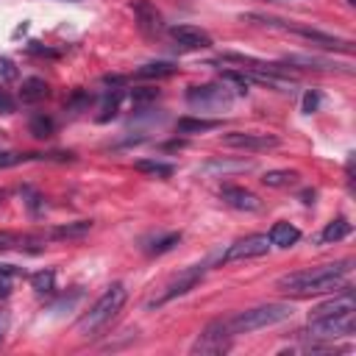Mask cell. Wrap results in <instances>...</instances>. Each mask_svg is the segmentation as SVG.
I'll return each mask as SVG.
<instances>
[{"instance_id": "4316f807", "label": "cell", "mask_w": 356, "mask_h": 356, "mask_svg": "<svg viewBox=\"0 0 356 356\" xmlns=\"http://www.w3.org/2000/svg\"><path fill=\"white\" fill-rule=\"evenodd\" d=\"M286 64H300V67H314V70H337L339 67V64L325 61V58H317V56H289Z\"/></svg>"}, {"instance_id": "d4e9b609", "label": "cell", "mask_w": 356, "mask_h": 356, "mask_svg": "<svg viewBox=\"0 0 356 356\" xmlns=\"http://www.w3.org/2000/svg\"><path fill=\"white\" fill-rule=\"evenodd\" d=\"M120 97H122V92H111V95H106L103 97V103H100V114L95 117L97 122H108V120H114L117 117V111H120Z\"/></svg>"}, {"instance_id": "f1b7e54d", "label": "cell", "mask_w": 356, "mask_h": 356, "mask_svg": "<svg viewBox=\"0 0 356 356\" xmlns=\"http://www.w3.org/2000/svg\"><path fill=\"white\" fill-rule=\"evenodd\" d=\"M19 78V70H17V64L11 61V58H3L0 56V86H8V83H14Z\"/></svg>"}, {"instance_id": "4fadbf2b", "label": "cell", "mask_w": 356, "mask_h": 356, "mask_svg": "<svg viewBox=\"0 0 356 356\" xmlns=\"http://www.w3.org/2000/svg\"><path fill=\"white\" fill-rule=\"evenodd\" d=\"M220 197L225 206L236 209V211H259L261 209V200L256 192L245 189V186H222L220 189Z\"/></svg>"}, {"instance_id": "7c38bea8", "label": "cell", "mask_w": 356, "mask_h": 356, "mask_svg": "<svg viewBox=\"0 0 356 356\" xmlns=\"http://www.w3.org/2000/svg\"><path fill=\"white\" fill-rule=\"evenodd\" d=\"M345 312H356V298H353L350 286L339 289L331 300H325V303H320L317 309H312V312H309V320H317V317H334V314H345Z\"/></svg>"}, {"instance_id": "ffe728a7", "label": "cell", "mask_w": 356, "mask_h": 356, "mask_svg": "<svg viewBox=\"0 0 356 356\" xmlns=\"http://www.w3.org/2000/svg\"><path fill=\"white\" fill-rule=\"evenodd\" d=\"M298 170H270V172H264L261 175V181H264V186H273V189H281V186H292V184H298Z\"/></svg>"}, {"instance_id": "7a4b0ae2", "label": "cell", "mask_w": 356, "mask_h": 356, "mask_svg": "<svg viewBox=\"0 0 356 356\" xmlns=\"http://www.w3.org/2000/svg\"><path fill=\"white\" fill-rule=\"evenodd\" d=\"M125 298H128V289H125V284H111L95 303H92V309L78 320V331L83 334V337H95L100 328H106L114 317H117V312L122 309V303H125Z\"/></svg>"}, {"instance_id": "277c9868", "label": "cell", "mask_w": 356, "mask_h": 356, "mask_svg": "<svg viewBox=\"0 0 356 356\" xmlns=\"http://www.w3.org/2000/svg\"><path fill=\"white\" fill-rule=\"evenodd\" d=\"M248 19H256L261 25H270V28H278V31H286V33H295L317 47H325V50H339V53H350L353 50V42L348 39H337L331 33H323L317 28H306V25H292V22H284V19H275V17H264V14H248Z\"/></svg>"}, {"instance_id": "ac0fdd59", "label": "cell", "mask_w": 356, "mask_h": 356, "mask_svg": "<svg viewBox=\"0 0 356 356\" xmlns=\"http://www.w3.org/2000/svg\"><path fill=\"white\" fill-rule=\"evenodd\" d=\"M47 92H50V86L42 78H25L19 86V100L22 103H39L47 97Z\"/></svg>"}, {"instance_id": "7402d4cb", "label": "cell", "mask_w": 356, "mask_h": 356, "mask_svg": "<svg viewBox=\"0 0 356 356\" xmlns=\"http://www.w3.org/2000/svg\"><path fill=\"white\" fill-rule=\"evenodd\" d=\"M348 234H350V222H348L345 217H337V220H331V222L323 228L320 239H323V242H339V239H345Z\"/></svg>"}, {"instance_id": "ba28073f", "label": "cell", "mask_w": 356, "mask_h": 356, "mask_svg": "<svg viewBox=\"0 0 356 356\" xmlns=\"http://www.w3.org/2000/svg\"><path fill=\"white\" fill-rule=\"evenodd\" d=\"M270 250V239L264 234H253V236H245V239H236L225 253H222V261H245V259H259Z\"/></svg>"}, {"instance_id": "8992f818", "label": "cell", "mask_w": 356, "mask_h": 356, "mask_svg": "<svg viewBox=\"0 0 356 356\" xmlns=\"http://www.w3.org/2000/svg\"><path fill=\"white\" fill-rule=\"evenodd\" d=\"M353 331H356V312L317 317V320H309V328H306L312 339H339V337H350Z\"/></svg>"}, {"instance_id": "603a6c76", "label": "cell", "mask_w": 356, "mask_h": 356, "mask_svg": "<svg viewBox=\"0 0 356 356\" xmlns=\"http://www.w3.org/2000/svg\"><path fill=\"white\" fill-rule=\"evenodd\" d=\"M31 286L36 295H53L56 292V273L53 270H39L31 275Z\"/></svg>"}, {"instance_id": "3957f363", "label": "cell", "mask_w": 356, "mask_h": 356, "mask_svg": "<svg viewBox=\"0 0 356 356\" xmlns=\"http://www.w3.org/2000/svg\"><path fill=\"white\" fill-rule=\"evenodd\" d=\"M289 317H292V306L289 303H264V306H256V309H248V312H239V314L228 317V328L236 337V334H250V331L284 323Z\"/></svg>"}, {"instance_id": "d590c367", "label": "cell", "mask_w": 356, "mask_h": 356, "mask_svg": "<svg viewBox=\"0 0 356 356\" xmlns=\"http://www.w3.org/2000/svg\"><path fill=\"white\" fill-rule=\"evenodd\" d=\"M8 323H11L8 312H6V309H0V342H3V339H6V334H8Z\"/></svg>"}, {"instance_id": "2e32d148", "label": "cell", "mask_w": 356, "mask_h": 356, "mask_svg": "<svg viewBox=\"0 0 356 356\" xmlns=\"http://www.w3.org/2000/svg\"><path fill=\"white\" fill-rule=\"evenodd\" d=\"M92 231V220H75V222H67V225H56L50 231L42 234V239H81Z\"/></svg>"}, {"instance_id": "6da1fadb", "label": "cell", "mask_w": 356, "mask_h": 356, "mask_svg": "<svg viewBox=\"0 0 356 356\" xmlns=\"http://www.w3.org/2000/svg\"><path fill=\"white\" fill-rule=\"evenodd\" d=\"M353 270V261H334V264H320L312 270H298L289 275H281L275 281V286L286 295L295 298H312V295H328V292H339L345 289V275Z\"/></svg>"}, {"instance_id": "d6a6232c", "label": "cell", "mask_w": 356, "mask_h": 356, "mask_svg": "<svg viewBox=\"0 0 356 356\" xmlns=\"http://www.w3.org/2000/svg\"><path fill=\"white\" fill-rule=\"evenodd\" d=\"M317 106H320V95H317V92H306V97H303V111L312 114V111H317Z\"/></svg>"}, {"instance_id": "cb8c5ba5", "label": "cell", "mask_w": 356, "mask_h": 356, "mask_svg": "<svg viewBox=\"0 0 356 356\" xmlns=\"http://www.w3.org/2000/svg\"><path fill=\"white\" fill-rule=\"evenodd\" d=\"M220 120H197V117H181L178 120V134H197V131H211L217 128Z\"/></svg>"}, {"instance_id": "d6986e66", "label": "cell", "mask_w": 356, "mask_h": 356, "mask_svg": "<svg viewBox=\"0 0 356 356\" xmlns=\"http://www.w3.org/2000/svg\"><path fill=\"white\" fill-rule=\"evenodd\" d=\"M175 72H178V67L172 61H147L136 70V78H170Z\"/></svg>"}, {"instance_id": "8fae6325", "label": "cell", "mask_w": 356, "mask_h": 356, "mask_svg": "<svg viewBox=\"0 0 356 356\" xmlns=\"http://www.w3.org/2000/svg\"><path fill=\"white\" fill-rule=\"evenodd\" d=\"M222 145L239 147V150H270L278 145V136L270 134H250V131H231L222 136Z\"/></svg>"}, {"instance_id": "44dd1931", "label": "cell", "mask_w": 356, "mask_h": 356, "mask_svg": "<svg viewBox=\"0 0 356 356\" xmlns=\"http://www.w3.org/2000/svg\"><path fill=\"white\" fill-rule=\"evenodd\" d=\"M134 170L145 172V175H153V178H170L172 175V164L167 161H156V159H142L134 164Z\"/></svg>"}, {"instance_id": "52a82bcc", "label": "cell", "mask_w": 356, "mask_h": 356, "mask_svg": "<svg viewBox=\"0 0 356 356\" xmlns=\"http://www.w3.org/2000/svg\"><path fill=\"white\" fill-rule=\"evenodd\" d=\"M234 100V92L220 81V83H203V86H189L186 92V103L195 108H206V111H217V108H228Z\"/></svg>"}, {"instance_id": "30bf717a", "label": "cell", "mask_w": 356, "mask_h": 356, "mask_svg": "<svg viewBox=\"0 0 356 356\" xmlns=\"http://www.w3.org/2000/svg\"><path fill=\"white\" fill-rule=\"evenodd\" d=\"M131 11L136 17V25L147 36H159L164 31V17L150 0H131Z\"/></svg>"}, {"instance_id": "8d00e7d4", "label": "cell", "mask_w": 356, "mask_h": 356, "mask_svg": "<svg viewBox=\"0 0 356 356\" xmlns=\"http://www.w3.org/2000/svg\"><path fill=\"white\" fill-rule=\"evenodd\" d=\"M103 83H108V86H120V83H125V78H122V75H103Z\"/></svg>"}, {"instance_id": "836d02e7", "label": "cell", "mask_w": 356, "mask_h": 356, "mask_svg": "<svg viewBox=\"0 0 356 356\" xmlns=\"http://www.w3.org/2000/svg\"><path fill=\"white\" fill-rule=\"evenodd\" d=\"M245 167H248V161H245V164H242V161H239V164H222V161H211L206 170L211 172V170H245Z\"/></svg>"}, {"instance_id": "f35d334b", "label": "cell", "mask_w": 356, "mask_h": 356, "mask_svg": "<svg viewBox=\"0 0 356 356\" xmlns=\"http://www.w3.org/2000/svg\"><path fill=\"white\" fill-rule=\"evenodd\" d=\"M267 3H292V0H267Z\"/></svg>"}, {"instance_id": "9c48e42d", "label": "cell", "mask_w": 356, "mask_h": 356, "mask_svg": "<svg viewBox=\"0 0 356 356\" xmlns=\"http://www.w3.org/2000/svg\"><path fill=\"white\" fill-rule=\"evenodd\" d=\"M200 278H203V267H200V264H197V267H189V270H184L178 278H172V281L164 286V292H161V295H156V298L150 300V306H164L167 300L186 295L189 289H195V286L200 284Z\"/></svg>"}, {"instance_id": "e0dca14e", "label": "cell", "mask_w": 356, "mask_h": 356, "mask_svg": "<svg viewBox=\"0 0 356 356\" xmlns=\"http://www.w3.org/2000/svg\"><path fill=\"white\" fill-rule=\"evenodd\" d=\"M267 239H270V245H275V248H292V245L300 239V231H298L292 222H275V225L270 228Z\"/></svg>"}, {"instance_id": "74e56055", "label": "cell", "mask_w": 356, "mask_h": 356, "mask_svg": "<svg viewBox=\"0 0 356 356\" xmlns=\"http://www.w3.org/2000/svg\"><path fill=\"white\" fill-rule=\"evenodd\" d=\"M300 197H303V203H314V197H317V192H314V189H306V192H303Z\"/></svg>"}, {"instance_id": "f546056e", "label": "cell", "mask_w": 356, "mask_h": 356, "mask_svg": "<svg viewBox=\"0 0 356 356\" xmlns=\"http://www.w3.org/2000/svg\"><path fill=\"white\" fill-rule=\"evenodd\" d=\"M89 100H92V95H89V92H83V89H78V92H72V97L67 100V111L78 114V111H83V108L89 106Z\"/></svg>"}, {"instance_id": "9a60e30c", "label": "cell", "mask_w": 356, "mask_h": 356, "mask_svg": "<svg viewBox=\"0 0 356 356\" xmlns=\"http://www.w3.org/2000/svg\"><path fill=\"white\" fill-rule=\"evenodd\" d=\"M44 239L42 236H31V234H11V231H0V250H42Z\"/></svg>"}, {"instance_id": "1f68e13d", "label": "cell", "mask_w": 356, "mask_h": 356, "mask_svg": "<svg viewBox=\"0 0 356 356\" xmlns=\"http://www.w3.org/2000/svg\"><path fill=\"white\" fill-rule=\"evenodd\" d=\"M156 95H159V89H145V86H142V89H134V92H131L134 103H145V100H153Z\"/></svg>"}, {"instance_id": "4dcf8cb0", "label": "cell", "mask_w": 356, "mask_h": 356, "mask_svg": "<svg viewBox=\"0 0 356 356\" xmlns=\"http://www.w3.org/2000/svg\"><path fill=\"white\" fill-rule=\"evenodd\" d=\"M33 153H28V156H19V153H0V170L3 167H14V164H19V161H25V159H31Z\"/></svg>"}, {"instance_id": "e575fe53", "label": "cell", "mask_w": 356, "mask_h": 356, "mask_svg": "<svg viewBox=\"0 0 356 356\" xmlns=\"http://www.w3.org/2000/svg\"><path fill=\"white\" fill-rule=\"evenodd\" d=\"M0 114H14V100L6 92H0Z\"/></svg>"}, {"instance_id": "5b68a950", "label": "cell", "mask_w": 356, "mask_h": 356, "mask_svg": "<svg viewBox=\"0 0 356 356\" xmlns=\"http://www.w3.org/2000/svg\"><path fill=\"white\" fill-rule=\"evenodd\" d=\"M231 328H228V320H211L200 334L197 339L192 342V353H200V356H217V353H225L231 348Z\"/></svg>"}, {"instance_id": "ab89813d", "label": "cell", "mask_w": 356, "mask_h": 356, "mask_svg": "<svg viewBox=\"0 0 356 356\" xmlns=\"http://www.w3.org/2000/svg\"><path fill=\"white\" fill-rule=\"evenodd\" d=\"M348 3H350V6H353V3H356V0H348Z\"/></svg>"}, {"instance_id": "83f0119b", "label": "cell", "mask_w": 356, "mask_h": 356, "mask_svg": "<svg viewBox=\"0 0 356 356\" xmlns=\"http://www.w3.org/2000/svg\"><path fill=\"white\" fill-rule=\"evenodd\" d=\"M31 134L36 136V139H47L50 134H53V128H56V122L50 120V117H44V114H36L33 120H31Z\"/></svg>"}, {"instance_id": "484cf974", "label": "cell", "mask_w": 356, "mask_h": 356, "mask_svg": "<svg viewBox=\"0 0 356 356\" xmlns=\"http://www.w3.org/2000/svg\"><path fill=\"white\" fill-rule=\"evenodd\" d=\"M178 242H181V231H170V234H164V236L153 239V245L147 248V253H153V256H161V253L172 250Z\"/></svg>"}, {"instance_id": "5bb4252c", "label": "cell", "mask_w": 356, "mask_h": 356, "mask_svg": "<svg viewBox=\"0 0 356 356\" xmlns=\"http://www.w3.org/2000/svg\"><path fill=\"white\" fill-rule=\"evenodd\" d=\"M170 36L184 47V50H203V47H211V36L195 25H172L170 28Z\"/></svg>"}]
</instances>
